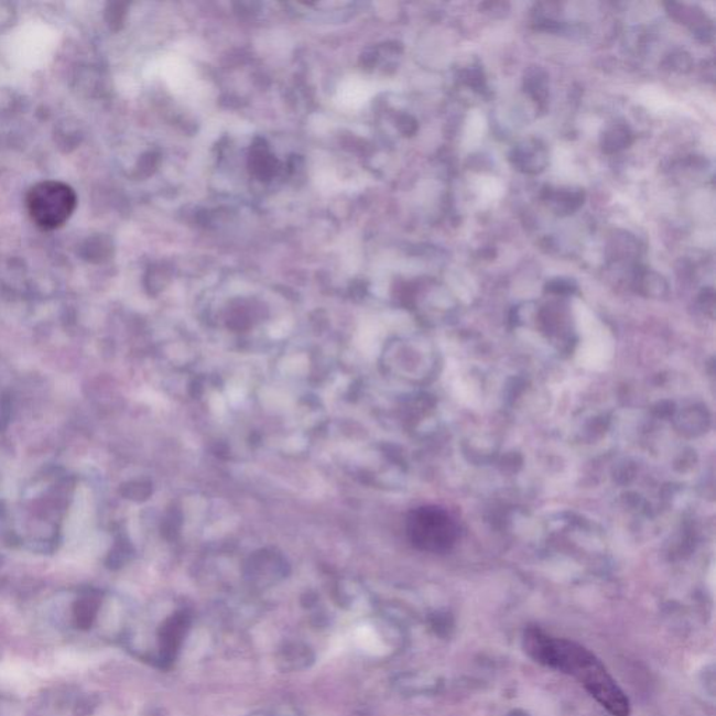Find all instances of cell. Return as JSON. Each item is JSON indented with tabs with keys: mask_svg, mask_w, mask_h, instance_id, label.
Segmentation results:
<instances>
[{
	"mask_svg": "<svg viewBox=\"0 0 716 716\" xmlns=\"http://www.w3.org/2000/svg\"><path fill=\"white\" fill-rule=\"evenodd\" d=\"M523 648L534 662L568 674L614 716H630V702L604 663L579 643L529 629Z\"/></svg>",
	"mask_w": 716,
	"mask_h": 716,
	"instance_id": "obj_1",
	"label": "cell"
},
{
	"mask_svg": "<svg viewBox=\"0 0 716 716\" xmlns=\"http://www.w3.org/2000/svg\"><path fill=\"white\" fill-rule=\"evenodd\" d=\"M31 221L44 231L64 227L77 207V195L70 185L61 181H43L31 186L25 196Z\"/></svg>",
	"mask_w": 716,
	"mask_h": 716,
	"instance_id": "obj_2",
	"label": "cell"
},
{
	"mask_svg": "<svg viewBox=\"0 0 716 716\" xmlns=\"http://www.w3.org/2000/svg\"><path fill=\"white\" fill-rule=\"evenodd\" d=\"M458 533L454 519L437 507L417 508L408 519L410 542L423 552H446L454 546Z\"/></svg>",
	"mask_w": 716,
	"mask_h": 716,
	"instance_id": "obj_3",
	"label": "cell"
},
{
	"mask_svg": "<svg viewBox=\"0 0 716 716\" xmlns=\"http://www.w3.org/2000/svg\"><path fill=\"white\" fill-rule=\"evenodd\" d=\"M511 161L522 173L538 174L547 165V150L538 140H525L513 149Z\"/></svg>",
	"mask_w": 716,
	"mask_h": 716,
	"instance_id": "obj_4",
	"label": "cell"
},
{
	"mask_svg": "<svg viewBox=\"0 0 716 716\" xmlns=\"http://www.w3.org/2000/svg\"><path fill=\"white\" fill-rule=\"evenodd\" d=\"M314 661V651L307 643L300 641L284 642L276 653L278 668L283 672L305 671Z\"/></svg>",
	"mask_w": 716,
	"mask_h": 716,
	"instance_id": "obj_5",
	"label": "cell"
},
{
	"mask_svg": "<svg viewBox=\"0 0 716 716\" xmlns=\"http://www.w3.org/2000/svg\"><path fill=\"white\" fill-rule=\"evenodd\" d=\"M631 142V133L629 128L622 127V124H615L607 129L604 133V139H601V144H604V150L607 153L619 152V150L629 147Z\"/></svg>",
	"mask_w": 716,
	"mask_h": 716,
	"instance_id": "obj_6",
	"label": "cell"
},
{
	"mask_svg": "<svg viewBox=\"0 0 716 716\" xmlns=\"http://www.w3.org/2000/svg\"><path fill=\"white\" fill-rule=\"evenodd\" d=\"M584 195L581 192L573 191H558L550 195L549 202H552L554 210L560 213H567L577 210L581 205H583Z\"/></svg>",
	"mask_w": 716,
	"mask_h": 716,
	"instance_id": "obj_7",
	"label": "cell"
},
{
	"mask_svg": "<svg viewBox=\"0 0 716 716\" xmlns=\"http://www.w3.org/2000/svg\"><path fill=\"white\" fill-rule=\"evenodd\" d=\"M525 82L528 90L531 91L534 97H542L544 90H546V75H544V72L541 69L529 72Z\"/></svg>",
	"mask_w": 716,
	"mask_h": 716,
	"instance_id": "obj_8",
	"label": "cell"
},
{
	"mask_svg": "<svg viewBox=\"0 0 716 716\" xmlns=\"http://www.w3.org/2000/svg\"><path fill=\"white\" fill-rule=\"evenodd\" d=\"M251 716H297V715H272V714L261 713V714H253Z\"/></svg>",
	"mask_w": 716,
	"mask_h": 716,
	"instance_id": "obj_9",
	"label": "cell"
},
{
	"mask_svg": "<svg viewBox=\"0 0 716 716\" xmlns=\"http://www.w3.org/2000/svg\"><path fill=\"white\" fill-rule=\"evenodd\" d=\"M148 716H160V714L158 710H152V713H150Z\"/></svg>",
	"mask_w": 716,
	"mask_h": 716,
	"instance_id": "obj_10",
	"label": "cell"
}]
</instances>
